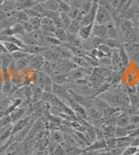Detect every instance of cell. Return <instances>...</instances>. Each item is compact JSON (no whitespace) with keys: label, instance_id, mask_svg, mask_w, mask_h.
<instances>
[{"label":"cell","instance_id":"cell-8","mask_svg":"<svg viewBox=\"0 0 139 155\" xmlns=\"http://www.w3.org/2000/svg\"><path fill=\"white\" fill-rule=\"evenodd\" d=\"M123 46L128 53V55H131L133 53H136L139 51V43L138 42H131L125 43L123 44Z\"/></svg>","mask_w":139,"mask_h":155},{"label":"cell","instance_id":"cell-3","mask_svg":"<svg viewBox=\"0 0 139 155\" xmlns=\"http://www.w3.org/2000/svg\"><path fill=\"white\" fill-rule=\"evenodd\" d=\"M91 36L98 38H102V39L107 38V25H97V24L94 23Z\"/></svg>","mask_w":139,"mask_h":155},{"label":"cell","instance_id":"cell-5","mask_svg":"<svg viewBox=\"0 0 139 155\" xmlns=\"http://www.w3.org/2000/svg\"><path fill=\"white\" fill-rule=\"evenodd\" d=\"M93 25H94V23H92L90 25H83V26L80 27L77 35H78V37L80 38V39L82 41L83 40H86V39H88L89 38L91 37Z\"/></svg>","mask_w":139,"mask_h":155},{"label":"cell","instance_id":"cell-17","mask_svg":"<svg viewBox=\"0 0 139 155\" xmlns=\"http://www.w3.org/2000/svg\"><path fill=\"white\" fill-rule=\"evenodd\" d=\"M104 44H106L111 49H119L123 45V43L120 41V39L116 38H105Z\"/></svg>","mask_w":139,"mask_h":155},{"label":"cell","instance_id":"cell-35","mask_svg":"<svg viewBox=\"0 0 139 155\" xmlns=\"http://www.w3.org/2000/svg\"><path fill=\"white\" fill-rule=\"evenodd\" d=\"M24 94L27 96L28 98H30L31 96V94H32V90H31V88L30 87V86H26L25 88H24Z\"/></svg>","mask_w":139,"mask_h":155},{"label":"cell","instance_id":"cell-27","mask_svg":"<svg viewBox=\"0 0 139 155\" xmlns=\"http://www.w3.org/2000/svg\"><path fill=\"white\" fill-rule=\"evenodd\" d=\"M28 54L26 52H24V51H22V50H19V51H15L13 53H11V57H12V58H13V60L15 61H19L21 60L22 58H24V57L27 56Z\"/></svg>","mask_w":139,"mask_h":155},{"label":"cell","instance_id":"cell-2","mask_svg":"<svg viewBox=\"0 0 139 155\" xmlns=\"http://www.w3.org/2000/svg\"><path fill=\"white\" fill-rule=\"evenodd\" d=\"M111 70L114 71L115 72H121L123 70H124L123 64L121 61V58L119 56L118 49H113L111 54Z\"/></svg>","mask_w":139,"mask_h":155},{"label":"cell","instance_id":"cell-10","mask_svg":"<svg viewBox=\"0 0 139 155\" xmlns=\"http://www.w3.org/2000/svg\"><path fill=\"white\" fill-rule=\"evenodd\" d=\"M52 82L57 85H64L65 82L68 81V75L64 73H57L51 76Z\"/></svg>","mask_w":139,"mask_h":155},{"label":"cell","instance_id":"cell-37","mask_svg":"<svg viewBox=\"0 0 139 155\" xmlns=\"http://www.w3.org/2000/svg\"><path fill=\"white\" fill-rule=\"evenodd\" d=\"M5 52H7L6 49H5V45H4V44L0 41V54L5 53Z\"/></svg>","mask_w":139,"mask_h":155},{"label":"cell","instance_id":"cell-39","mask_svg":"<svg viewBox=\"0 0 139 155\" xmlns=\"http://www.w3.org/2000/svg\"><path fill=\"white\" fill-rule=\"evenodd\" d=\"M137 19H138V21H139V15H138V18H137Z\"/></svg>","mask_w":139,"mask_h":155},{"label":"cell","instance_id":"cell-32","mask_svg":"<svg viewBox=\"0 0 139 155\" xmlns=\"http://www.w3.org/2000/svg\"><path fill=\"white\" fill-rule=\"evenodd\" d=\"M128 2H129V0H120V1H119V4H118V7L116 9V11H117V12H118V14H120L121 11L124 8L125 5L128 4Z\"/></svg>","mask_w":139,"mask_h":155},{"label":"cell","instance_id":"cell-28","mask_svg":"<svg viewBox=\"0 0 139 155\" xmlns=\"http://www.w3.org/2000/svg\"><path fill=\"white\" fill-rule=\"evenodd\" d=\"M14 35H23L24 33V29L20 23L15 24L13 26L11 27Z\"/></svg>","mask_w":139,"mask_h":155},{"label":"cell","instance_id":"cell-41","mask_svg":"<svg viewBox=\"0 0 139 155\" xmlns=\"http://www.w3.org/2000/svg\"><path fill=\"white\" fill-rule=\"evenodd\" d=\"M138 67H139V65H138Z\"/></svg>","mask_w":139,"mask_h":155},{"label":"cell","instance_id":"cell-19","mask_svg":"<svg viewBox=\"0 0 139 155\" xmlns=\"http://www.w3.org/2000/svg\"><path fill=\"white\" fill-rule=\"evenodd\" d=\"M1 42L4 44V45H5V49L7 51V52L11 53V54L15 52V51H17L22 50L20 47H18L17 45H15L13 43L7 42V41H1Z\"/></svg>","mask_w":139,"mask_h":155},{"label":"cell","instance_id":"cell-12","mask_svg":"<svg viewBox=\"0 0 139 155\" xmlns=\"http://www.w3.org/2000/svg\"><path fill=\"white\" fill-rule=\"evenodd\" d=\"M80 27H81V22L76 19H73L69 27L66 29V31L70 34H77Z\"/></svg>","mask_w":139,"mask_h":155},{"label":"cell","instance_id":"cell-18","mask_svg":"<svg viewBox=\"0 0 139 155\" xmlns=\"http://www.w3.org/2000/svg\"><path fill=\"white\" fill-rule=\"evenodd\" d=\"M139 152V147L136 146H128L127 147H125L123 151L122 155H137Z\"/></svg>","mask_w":139,"mask_h":155},{"label":"cell","instance_id":"cell-22","mask_svg":"<svg viewBox=\"0 0 139 155\" xmlns=\"http://www.w3.org/2000/svg\"><path fill=\"white\" fill-rule=\"evenodd\" d=\"M13 17H15L16 18H18L19 21H27L29 19V16H28L24 11H17L13 12Z\"/></svg>","mask_w":139,"mask_h":155},{"label":"cell","instance_id":"cell-7","mask_svg":"<svg viewBox=\"0 0 139 155\" xmlns=\"http://www.w3.org/2000/svg\"><path fill=\"white\" fill-rule=\"evenodd\" d=\"M44 62H45V59L42 54H35L31 58L29 66L34 69H41Z\"/></svg>","mask_w":139,"mask_h":155},{"label":"cell","instance_id":"cell-20","mask_svg":"<svg viewBox=\"0 0 139 155\" xmlns=\"http://www.w3.org/2000/svg\"><path fill=\"white\" fill-rule=\"evenodd\" d=\"M28 21L30 22L34 30H37L41 27V17H30Z\"/></svg>","mask_w":139,"mask_h":155},{"label":"cell","instance_id":"cell-21","mask_svg":"<svg viewBox=\"0 0 139 155\" xmlns=\"http://www.w3.org/2000/svg\"><path fill=\"white\" fill-rule=\"evenodd\" d=\"M60 19L62 21L63 25V28L66 29L68 28L71 23V18H70V16L68 13H63V12H60Z\"/></svg>","mask_w":139,"mask_h":155},{"label":"cell","instance_id":"cell-31","mask_svg":"<svg viewBox=\"0 0 139 155\" xmlns=\"http://www.w3.org/2000/svg\"><path fill=\"white\" fill-rule=\"evenodd\" d=\"M130 124L133 126H138L139 125V115L138 114H133L130 116Z\"/></svg>","mask_w":139,"mask_h":155},{"label":"cell","instance_id":"cell-36","mask_svg":"<svg viewBox=\"0 0 139 155\" xmlns=\"http://www.w3.org/2000/svg\"><path fill=\"white\" fill-rule=\"evenodd\" d=\"M119 1H120V0H111V1H110V3H111V5L113 6V8L117 9L118 4H119Z\"/></svg>","mask_w":139,"mask_h":155},{"label":"cell","instance_id":"cell-14","mask_svg":"<svg viewBox=\"0 0 139 155\" xmlns=\"http://www.w3.org/2000/svg\"><path fill=\"white\" fill-rule=\"evenodd\" d=\"M45 10L58 12V1L57 0H46L43 3Z\"/></svg>","mask_w":139,"mask_h":155},{"label":"cell","instance_id":"cell-34","mask_svg":"<svg viewBox=\"0 0 139 155\" xmlns=\"http://www.w3.org/2000/svg\"><path fill=\"white\" fill-rule=\"evenodd\" d=\"M11 133L12 134V131H11V129H10V130H9V128L6 129V130L2 134V135L0 136V140L2 141V140H6L7 138L11 135Z\"/></svg>","mask_w":139,"mask_h":155},{"label":"cell","instance_id":"cell-1","mask_svg":"<svg viewBox=\"0 0 139 155\" xmlns=\"http://www.w3.org/2000/svg\"><path fill=\"white\" fill-rule=\"evenodd\" d=\"M112 21L111 13L104 6L100 5L97 8L96 16H95V24L97 25H107Z\"/></svg>","mask_w":139,"mask_h":155},{"label":"cell","instance_id":"cell-24","mask_svg":"<svg viewBox=\"0 0 139 155\" xmlns=\"http://www.w3.org/2000/svg\"><path fill=\"white\" fill-rule=\"evenodd\" d=\"M99 62V64L104 66V67H107V68H110L111 70V55L110 56H104L102 58H100L98 60Z\"/></svg>","mask_w":139,"mask_h":155},{"label":"cell","instance_id":"cell-33","mask_svg":"<svg viewBox=\"0 0 139 155\" xmlns=\"http://www.w3.org/2000/svg\"><path fill=\"white\" fill-rule=\"evenodd\" d=\"M11 83L9 82V80H5V85H3V87H2V91H3V92H5V93L9 92L11 91Z\"/></svg>","mask_w":139,"mask_h":155},{"label":"cell","instance_id":"cell-11","mask_svg":"<svg viewBox=\"0 0 139 155\" xmlns=\"http://www.w3.org/2000/svg\"><path fill=\"white\" fill-rule=\"evenodd\" d=\"M54 36L56 38L61 41L62 43H66L67 39H68V33L66 31V30L63 28H57L56 29L55 32H54Z\"/></svg>","mask_w":139,"mask_h":155},{"label":"cell","instance_id":"cell-6","mask_svg":"<svg viewBox=\"0 0 139 155\" xmlns=\"http://www.w3.org/2000/svg\"><path fill=\"white\" fill-rule=\"evenodd\" d=\"M107 38H116L120 39L119 29L114 25L113 21H111L107 25Z\"/></svg>","mask_w":139,"mask_h":155},{"label":"cell","instance_id":"cell-38","mask_svg":"<svg viewBox=\"0 0 139 155\" xmlns=\"http://www.w3.org/2000/svg\"><path fill=\"white\" fill-rule=\"evenodd\" d=\"M60 1L65 2V3H67V4H69V5H70V0H60Z\"/></svg>","mask_w":139,"mask_h":155},{"label":"cell","instance_id":"cell-16","mask_svg":"<svg viewBox=\"0 0 139 155\" xmlns=\"http://www.w3.org/2000/svg\"><path fill=\"white\" fill-rule=\"evenodd\" d=\"M129 124H130V116L127 113L121 114L117 119L118 127H126Z\"/></svg>","mask_w":139,"mask_h":155},{"label":"cell","instance_id":"cell-30","mask_svg":"<svg viewBox=\"0 0 139 155\" xmlns=\"http://www.w3.org/2000/svg\"><path fill=\"white\" fill-rule=\"evenodd\" d=\"M21 25H23V27L24 29V31H26L28 33H30V32H32L33 31V30L34 28L32 27V25L30 24V22L28 21H20L19 22Z\"/></svg>","mask_w":139,"mask_h":155},{"label":"cell","instance_id":"cell-13","mask_svg":"<svg viewBox=\"0 0 139 155\" xmlns=\"http://www.w3.org/2000/svg\"><path fill=\"white\" fill-rule=\"evenodd\" d=\"M71 60L76 64V66H78V67H84V68L92 67L90 64H89V62H88L84 58H82V57L73 56L71 58ZM93 68H94V67H93Z\"/></svg>","mask_w":139,"mask_h":155},{"label":"cell","instance_id":"cell-40","mask_svg":"<svg viewBox=\"0 0 139 155\" xmlns=\"http://www.w3.org/2000/svg\"><path fill=\"white\" fill-rule=\"evenodd\" d=\"M107 1H108V2H110V1H111V0H107Z\"/></svg>","mask_w":139,"mask_h":155},{"label":"cell","instance_id":"cell-9","mask_svg":"<svg viewBox=\"0 0 139 155\" xmlns=\"http://www.w3.org/2000/svg\"><path fill=\"white\" fill-rule=\"evenodd\" d=\"M118 51H119V56H120V58H121V61H122V64H123V66H124V68L125 69V68L130 64L131 58H130V57L128 55V53L126 52V51L124 50L123 45L118 49Z\"/></svg>","mask_w":139,"mask_h":155},{"label":"cell","instance_id":"cell-26","mask_svg":"<svg viewBox=\"0 0 139 155\" xmlns=\"http://www.w3.org/2000/svg\"><path fill=\"white\" fill-rule=\"evenodd\" d=\"M28 124V119H24V120H19L18 124L15 126L13 129H12V134H15V132L17 133L18 131L24 129L25 126H27Z\"/></svg>","mask_w":139,"mask_h":155},{"label":"cell","instance_id":"cell-29","mask_svg":"<svg viewBox=\"0 0 139 155\" xmlns=\"http://www.w3.org/2000/svg\"><path fill=\"white\" fill-rule=\"evenodd\" d=\"M51 136H52V140L55 142H57V143H61L63 140V135L60 132L54 131V132H52Z\"/></svg>","mask_w":139,"mask_h":155},{"label":"cell","instance_id":"cell-4","mask_svg":"<svg viewBox=\"0 0 139 155\" xmlns=\"http://www.w3.org/2000/svg\"><path fill=\"white\" fill-rule=\"evenodd\" d=\"M134 26H135V23L132 20L126 18H122L120 24H119V26H118L119 32H120V34H123L124 32H127V31L132 30L134 28Z\"/></svg>","mask_w":139,"mask_h":155},{"label":"cell","instance_id":"cell-25","mask_svg":"<svg viewBox=\"0 0 139 155\" xmlns=\"http://www.w3.org/2000/svg\"><path fill=\"white\" fill-rule=\"evenodd\" d=\"M70 5L69 4L63 2V1H58V12H63V13H69L70 11Z\"/></svg>","mask_w":139,"mask_h":155},{"label":"cell","instance_id":"cell-23","mask_svg":"<svg viewBox=\"0 0 139 155\" xmlns=\"http://www.w3.org/2000/svg\"><path fill=\"white\" fill-rule=\"evenodd\" d=\"M97 50H99L102 53H104V55H107V56H110L112 52L113 49H111L110 46H108L106 44H100L97 47Z\"/></svg>","mask_w":139,"mask_h":155},{"label":"cell","instance_id":"cell-15","mask_svg":"<svg viewBox=\"0 0 139 155\" xmlns=\"http://www.w3.org/2000/svg\"><path fill=\"white\" fill-rule=\"evenodd\" d=\"M90 115L93 120H101L103 117V113L97 109L95 106H91L87 110V115Z\"/></svg>","mask_w":139,"mask_h":155}]
</instances>
